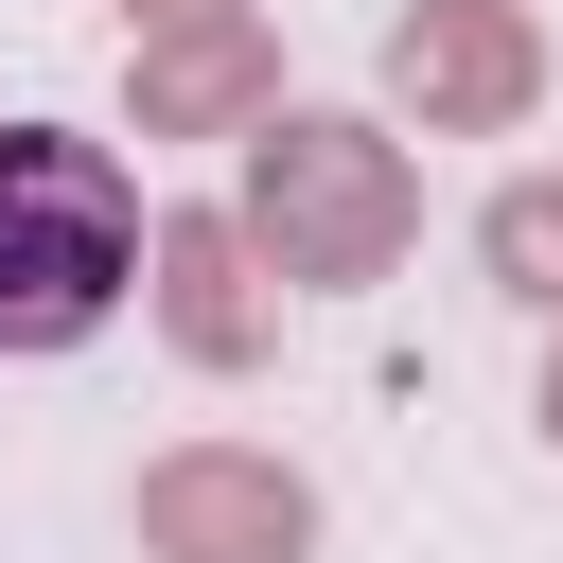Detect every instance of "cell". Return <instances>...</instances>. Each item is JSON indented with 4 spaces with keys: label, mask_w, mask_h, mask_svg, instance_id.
Returning a JSON list of instances; mask_svg holds the SVG:
<instances>
[{
    "label": "cell",
    "mask_w": 563,
    "mask_h": 563,
    "mask_svg": "<svg viewBox=\"0 0 563 563\" xmlns=\"http://www.w3.org/2000/svg\"><path fill=\"white\" fill-rule=\"evenodd\" d=\"M141 264H158V229H141L123 141L0 123V352H88L141 299Z\"/></svg>",
    "instance_id": "1"
},
{
    "label": "cell",
    "mask_w": 563,
    "mask_h": 563,
    "mask_svg": "<svg viewBox=\"0 0 563 563\" xmlns=\"http://www.w3.org/2000/svg\"><path fill=\"white\" fill-rule=\"evenodd\" d=\"M246 246H264V282L282 299H369L405 246H422V158L369 123V106H282L264 141H246Z\"/></svg>",
    "instance_id": "2"
},
{
    "label": "cell",
    "mask_w": 563,
    "mask_h": 563,
    "mask_svg": "<svg viewBox=\"0 0 563 563\" xmlns=\"http://www.w3.org/2000/svg\"><path fill=\"white\" fill-rule=\"evenodd\" d=\"M387 106L422 141H510L545 106V18L528 0H405L387 18Z\"/></svg>",
    "instance_id": "3"
},
{
    "label": "cell",
    "mask_w": 563,
    "mask_h": 563,
    "mask_svg": "<svg viewBox=\"0 0 563 563\" xmlns=\"http://www.w3.org/2000/svg\"><path fill=\"white\" fill-rule=\"evenodd\" d=\"M317 545V475L264 440H158L141 457V563H299Z\"/></svg>",
    "instance_id": "4"
},
{
    "label": "cell",
    "mask_w": 563,
    "mask_h": 563,
    "mask_svg": "<svg viewBox=\"0 0 563 563\" xmlns=\"http://www.w3.org/2000/svg\"><path fill=\"white\" fill-rule=\"evenodd\" d=\"M141 299H158V352H176V369H211V387H246V369L282 352V282H264V246H246V211H229V194H176V211H158Z\"/></svg>",
    "instance_id": "5"
},
{
    "label": "cell",
    "mask_w": 563,
    "mask_h": 563,
    "mask_svg": "<svg viewBox=\"0 0 563 563\" xmlns=\"http://www.w3.org/2000/svg\"><path fill=\"white\" fill-rule=\"evenodd\" d=\"M123 123L141 141H264L282 123V35L229 18V35H141L123 53Z\"/></svg>",
    "instance_id": "6"
},
{
    "label": "cell",
    "mask_w": 563,
    "mask_h": 563,
    "mask_svg": "<svg viewBox=\"0 0 563 563\" xmlns=\"http://www.w3.org/2000/svg\"><path fill=\"white\" fill-rule=\"evenodd\" d=\"M475 264H493V299H528L563 334V176H493L475 194Z\"/></svg>",
    "instance_id": "7"
},
{
    "label": "cell",
    "mask_w": 563,
    "mask_h": 563,
    "mask_svg": "<svg viewBox=\"0 0 563 563\" xmlns=\"http://www.w3.org/2000/svg\"><path fill=\"white\" fill-rule=\"evenodd\" d=\"M229 18H264V0H123V53L141 35H229Z\"/></svg>",
    "instance_id": "8"
},
{
    "label": "cell",
    "mask_w": 563,
    "mask_h": 563,
    "mask_svg": "<svg viewBox=\"0 0 563 563\" xmlns=\"http://www.w3.org/2000/svg\"><path fill=\"white\" fill-rule=\"evenodd\" d=\"M528 422H545V440H563V334H545V387H528Z\"/></svg>",
    "instance_id": "9"
}]
</instances>
